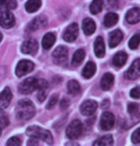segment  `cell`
<instances>
[{"label": "cell", "instance_id": "6da1fadb", "mask_svg": "<svg viewBox=\"0 0 140 146\" xmlns=\"http://www.w3.org/2000/svg\"><path fill=\"white\" fill-rule=\"evenodd\" d=\"M36 114V107L30 100H21L18 102L15 108V116L21 121H28Z\"/></svg>", "mask_w": 140, "mask_h": 146}, {"label": "cell", "instance_id": "7a4b0ae2", "mask_svg": "<svg viewBox=\"0 0 140 146\" xmlns=\"http://www.w3.org/2000/svg\"><path fill=\"white\" fill-rule=\"evenodd\" d=\"M26 133H27V135L29 137H31V138H36L37 139H40L48 144H52V141H54L51 132L48 130L43 129V128L39 126L33 125V126L28 127Z\"/></svg>", "mask_w": 140, "mask_h": 146}, {"label": "cell", "instance_id": "3957f363", "mask_svg": "<svg viewBox=\"0 0 140 146\" xmlns=\"http://www.w3.org/2000/svg\"><path fill=\"white\" fill-rule=\"evenodd\" d=\"M13 14L11 13L8 8L3 3V0H0V26L4 29H11L14 26Z\"/></svg>", "mask_w": 140, "mask_h": 146}, {"label": "cell", "instance_id": "277c9868", "mask_svg": "<svg viewBox=\"0 0 140 146\" xmlns=\"http://www.w3.org/2000/svg\"><path fill=\"white\" fill-rule=\"evenodd\" d=\"M83 131V124L79 119H74L66 129V136L70 139H78Z\"/></svg>", "mask_w": 140, "mask_h": 146}, {"label": "cell", "instance_id": "5b68a950", "mask_svg": "<svg viewBox=\"0 0 140 146\" xmlns=\"http://www.w3.org/2000/svg\"><path fill=\"white\" fill-rule=\"evenodd\" d=\"M34 64L29 60H21L17 64L15 68V74L17 77H22V76L27 75L33 70Z\"/></svg>", "mask_w": 140, "mask_h": 146}, {"label": "cell", "instance_id": "8992f818", "mask_svg": "<svg viewBox=\"0 0 140 146\" xmlns=\"http://www.w3.org/2000/svg\"><path fill=\"white\" fill-rule=\"evenodd\" d=\"M36 79L33 77L25 79L19 84V92L21 94H30L34 89H36Z\"/></svg>", "mask_w": 140, "mask_h": 146}, {"label": "cell", "instance_id": "52a82bcc", "mask_svg": "<svg viewBox=\"0 0 140 146\" xmlns=\"http://www.w3.org/2000/svg\"><path fill=\"white\" fill-rule=\"evenodd\" d=\"M68 57V48L64 46H59L54 49L52 52V59L54 62L57 65H61V64L65 63Z\"/></svg>", "mask_w": 140, "mask_h": 146}, {"label": "cell", "instance_id": "ba28073f", "mask_svg": "<svg viewBox=\"0 0 140 146\" xmlns=\"http://www.w3.org/2000/svg\"><path fill=\"white\" fill-rule=\"evenodd\" d=\"M115 116L113 113L111 112H104L102 114L101 119H100V128L102 130H110L112 129L115 125Z\"/></svg>", "mask_w": 140, "mask_h": 146}, {"label": "cell", "instance_id": "9c48e42d", "mask_svg": "<svg viewBox=\"0 0 140 146\" xmlns=\"http://www.w3.org/2000/svg\"><path fill=\"white\" fill-rule=\"evenodd\" d=\"M78 36V25L76 23H72L67 27V29L64 31L63 34V39L66 41V42L72 43L75 41V39Z\"/></svg>", "mask_w": 140, "mask_h": 146}, {"label": "cell", "instance_id": "30bf717a", "mask_svg": "<svg viewBox=\"0 0 140 146\" xmlns=\"http://www.w3.org/2000/svg\"><path fill=\"white\" fill-rule=\"evenodd\" d=\"M125 77L129 80H135L140 77V59L133 61L129 69L125 73Z\"/></svg>", "mask_w": 140, "mask_h": 146}, {"label": "cell", "instance_id": "8fae6325", "mask_svg": "<svg viewBox=\"0 0 140 146\" xmlns=\"http://www.w3.org/2000/svg\"><path fill=\"white\" fill-rule=\"evenodd\" d=\"M97 109V103L92 100H87L81 104L80 112L84 116H92Z\"/></svg>", "mask_w": 140, "mask_h": 146}, {"label": "cell", "instance_id": "7c38bea8", "mask_svg": "<svg viewBox=\"0 0 140 146\" xmlns=\"http://www.w3.org/2000/svg\"><path fill=\"white\" fill-rule=\"evenodd\" d=\"M37 50H38V43L33 39L25 41L21 46V51L24 54L33 55L36 53Z\"/></svg>", "mask_w": 140, "mask_h": 146}, {"label": "cell", "instance_id": "4fadbf2b", "mask_svg": "<svg viewBox=\"0 0 140 146\" xmlns=\"http://www.w3.org/2000/svg\"><path fill=\"white\" fill-rule=\"evenodd\" d=\"M13 99V94L9 87H5L0 93V110H5L10 106Z\"/></svg>", "mask_w": 140, "mask_h": 146}, {"label": "cell", "instance_id": "5bb4252c", "mask_svg": "<svg viewBox=\"0 0 140 146\" xmlns=\"http://www.w3.org/2000/svg\"><path fill=\"white\" fill-rule=\"evenodd\" d=\"M126 21L129 24H136L140 22V9L133 8L128 11L126 14Z\"/></svg>", "mask_w": 140, "mask_h": 146}, {"label": "cell", "instance_id": "9a60e30c", "mask_svg": "<svg viewBox=\"0 0 140 146\" xmlns=\"http://www.w3.org/2000/svg\"><path fill=\"white\" fill-rule=\"evenodd\" d=\"M122 39H123V33H122V31H119V30L113 31L109 36V46H110V48H115L116 46L119 45V43L121 42Z\"/></svg>", "mask_w": 140, "mask_h": 146}, {"label": "cell", "instance_id": "2e32d148", "mask_svg": "<svg viewBox=\"0 0 140 146\" xmlns=\"http://www.w3.org/2000/svg\"><path fill=\"white\" fill-rule=\"evenodd\" d=\"M113 82H115V77L112 73H105L100 81V86L103 90H109L113 86Z\"/></svg>", "mask_w": 140, "mask_h": 146}, {"label": "cell", "instance_id": "e0dca14e", "mask_svg": "<svg viewBox=\"0 0 140 146\" xmlns=\"http://www.w3.org/2000/svg\"><path fill=\"white\" fill-rule=\"evenodd\" d=\"M82 29L83 31L86 35H92V34L95 31L96 26L94 21L92 18H85L83 20L82 23Z\"/></svg>", "mask_w": 140, "mask_h": 146}, {"label": "cell", "instance_id": "ac0fdd59", "mask_svg": "<svg viewBox=\"0 0 140 146\" xmlns=\"http://www.w3.org/2000/svg\"><path fill=\"white\" fill-rule=\"evenodd\" d=\"M127 59H128V55L126 52L119 51L113 56V66H116V68H122V66L126 64Z\"/></svg>", "mask_w": 140, "mask_h": 146}, {"label": "cell", "instance_id": "d6986e66", "mask_svg": "<svg viewBox=\"0 0 140 146\" xmlns=\"http://www.w3.org/2000/svg\"><path fill=\"white\" fill-rule=\"evenodd\" d=\"M94 53L96 55V57L102 58L105 55V44L104 40L101 36H98L96 38L95 42H94Z\"/></svg>", "mask_w": 140, "mask_h": 146}, {"label": "cell", "instance_id": "ffe728a7", "mask_svg": "<svg viewBox=\"0 0 140 146\" xmlns=\"http://www.w3.org/2000/svg\"><path fill=\"white\" fill-rule=\"evenodd\" d=\"M47 22L48 21H47L46 17H44L43 15L38 16L30 23V25H29V30L36 31V30H38V29H42L43 27H45Z\"/></svg>", "mask_w": 140, "mask_h": 146}, {"label": "cell", "instance_id": "44dd1931", "mask_svg": "<svg viewBox=\"0 0 140 146\" xmlns=\"http://www.w3.org/2000/svg\"><path fill=\"white\" fill-rule=\"evenodd\" d=\"M96 71V66L93 62H88L82 70V76L85 79L92 78Z\"/></svg>", "mask_w": 140, "mask_h": 146}, {"label": "cell", "instance_id": "7402d4cb", "mask_svg": "<svg viewBox=\"0 0 140 146\" xmlns=\"http://www.w3.org/2000/svg\"><path fill=\"white\" fill-rule=\"evenodd\" d=\"M55 43V35L52 33H46L42 39V46L44 49H50Z\"/></svg>", "mask_w": 140, "mask_h": 146}, {"label": "cell", "instance_id": "603a6c76", "mask_svg": "<svg viewBox=\"0 0 140 146\" xmlns=\"http://www.w3.org/2000/svg\"><path fill=\"white\" fill-rule=\"evenodd\" d=\"M118 21V15L115 13H108L105 15L104 25L106 28H111L115 26Z\"/></svg>", "mask_w": 140, "mask_h": 146}, {"label": "cell", "instance_id": "cb8c5ba5", "mask_svg": "<svg viewBox=\"0 0 140 146\" xmlns=\"http://www.w3.org/2000/svg\"><path fill=\"white\" fill-rule=\"evenodd\" d=\"M85 58V51L84 49L80 48V49H77L76 51L74 52V56H72V64L74 66H79L82 61L84 60Z\"/></svg>", "mask_w": 140, "mask_h": 146}, {"label": "cell", "instance_id": "d4e9b609", "mask_svg": "<svg viewBox=\"0 0 140 146\" xmlns=\"http://www.w3.org/2000/svg\"><path fill=\"white\" fill-rule=\"evenodd\" d=\"M41 6V0H28V2L26 3L25 9L28 13H36Z\"/></svg>", "mask_w": 140, "mask_h": 146}, {"label": "cell", "instance_id": "484cf974", "mask_svg": "<svg viewBox=\"0 0 140 146\" xmlns=\"http://www.w3.org/2000/svg\"><path fill=\"white\" fill-rule=\"evenodd\" d=\"M104 6L103 0H92V2L90 5V11L92 14H97L102 11Z\"/></svg>", "mask_w": 140, "mask_h": 146}, {"label": "cell", "instance_id": "4316f807", "mask_svg": "<svg viewBox=\"0 0 140 146\" xmlns=\"http://www.w3.org/2000/svg\"><path fill=\"white\" fill-rule=\"evenodd\" d=\"M113 144V136L111 135H106L102 138L98 139L97 141L93 142V145H99V146H111Z\"/></svg>", "mask_w": 140, "mask_h": 146}, {"label": "cell", "instance_id": "83f0119b", "mask_svg": "<svg viewBox=\"0 0 140 146\" xmlns=\"http://www.w3.org/2000/svg\"><path fill=\"white\" fill-rule=\"evenodd\" d=\"M68 91L70 94H72V95H77L78 93L80 92V84L79 83H78L77 81H75V80H71L68 83Z\"/></svg>", "mask_w": 140, "mask_h": 146}, {"label": "cell", "instance_id": "f1b7e54d", "mask_svg": "<svg viewBox=\"0 0 140 146\" xmlns=\"http://www.w3.org/2000/svg\"><path fill=\"white\" fill-rule=\"evenodd\" d=\"M140 45V31H137L129 41V48L131 49H136Z\"/></svg>", "mask_w": 140, "mask_h": 146}, {"label": "cell", "instance_id": "f546056e", "mask_svg": "<svg viewBox=\"0 0 140 146\" xmlns=\"http://www.w3.org/2000/svg\"><path fill=\"white\" fill-rule=\"evenodd\" d=\"M9 123H10V119H9L8 116L5 113H0V128L3 129V128L7 127Z\"/></svg>", "mask_w": 140, "mask_h": 146}, {"label": "cell", "instance_id": "4dcf8cb0", "mask_svg": "<svg viewBox=\"0 0 140 146\" xmlns=\"http://www.w3.org/2000/svg\"><path fill=\"white\" fill-rule=\"evenodd\" d=\"M132 141L133 143H140V127L137 128L135 132L132 134Z\"/></svg>", "mask_w": 140, "mask_h": 146}, {"label": "cell", "instance_id": "1f68e13d", "mask_svg": "<svg viewBox=\"0 0 140 146\" xmlns=\"http://www.w3.org/2000/svg\"><path fill=\"white\" fill-rule=\"evenodd\" d=\"M3 3L6 6V8H8L9 10H13V9L17 7L15 0H3Z\"/></svg>", "mask_w": 140, "mask_h": 146}, {"label": "cell", "instance_id": "d6a6232c", "mask_svg": "<svg viewBox=\"0 0 140 146\" xmlns=\"http://www.w3.org/2000/svg\"><path fill=\"white\" fill-rule=\"evenodd\" d=\"M58 101V96L57 95H52L51 99H50V101L48 102V104H47V108L48 109H52V107H54L55 104H56Z\"/></svg>", "mask_w": 140, "mask_h": 146}, {"label": "cell", "instance_id": "836d02e7", "mask_svg": "<svg viewBox=\"0 0 140 146\" xmlns=\"http://www.w3.org/2000/svg\"><path fill=\"white\" fill-rule=\"evenodd\" d=\"M7 145H11V146H19L21 145V141L17 138V137H13L11 138L9 141H7Z\"/></svg>", "mask_w": 140, "mask_h": 146}, {"label": "cell", "instance_id": "e575fe53", "mask_svg": "<svg viewBox=\"0 0 140 146\" xmlns=\"http://www.w3.org/2000/svg\"><path fill=\"white\" fill-rule=\"evenodd\" d=\"M130 95L133 99H140V86H136L133 88L131 90Z\"/></svg>", "mask_w": 140, "mask_h": 146}, {"label": "cell", "instance_id": "d590c367", "mask_svg": "<svg viewBox=\"0 0 140 146\" xmlns=\"http://www.w3.org/2000/svg\"><path fill=\"white\" fill-rule=\"evenodd\" d=\"M46 97H47V89H38V95H37V98H38V101L40 103L44 102Z\"/></svg>", "mask_w": 140, "mask_h": 146}, {"label": "cell", "instance_id": "8d00e7d4", "mask_svg": "<svg viewBox=\"0 0 140 146\" xmlns=\"http://www.w3.org/2000/svg\"><path fill=\"white\" fill-rule=\"evenodd\" d=\"M137 104H130L129 106H128V111H129L130 114H135L136 111H137Z\"/></svg>", "mask_w": 140, "mask_h": 146}, {"label": "cell", "instance_id": "74e56055", "mask_svg": "<svg viewBox=\"0 0 140 146\" xmlns=\"http://www.w3.org/2000/svg\"><path fill=\"white\" fill-rule=\"evenodd\" d=\"M108 7L112 9H116L118 7L117 0H108Z\"/></svg>", "mask_w": 140, "mask_h": 146}, {"label": "cell", "instance_id": "f35d334b", "mask_svg": "<svg viewBox=\"0 0 140 146\" xmlns=\"http://www.w3.org/2000/svg\"><path fill=\"white\" fill-rule=\"evenodd\" d=\"M69 101L67 100V99H63L62 101H61V104H60V107H61V109H66L67 107L69 106Z\"/></svg>", "mask_w": 140, "mask_h": 146}, {"label": "cell", "instance_id": "ab89813d", "mask_svg": "<svg viewBox=\"0 0 140 146\" xmlns=\"http://www.w3.org/2000/svg\"><path fill=\"white\" fill-rule=\"evenodd\" d=\"M28 145H37L38 144V141H37V139L36 138H33L31 139H30V141H28Z\"/></svg>", "mask_w": 140, "mask_h": 146}, {"label": "cell", "instance_id": "60d3db41", "mask_svg": "<svg viewBox=\"0 0 140 146\" xmlns=\"http://www.w3.org/2000/svg\"><path fill=\"white\" fill-rule=\"evenodd\" d=\"M2 38H3V35H2V33H0V42H1Z\"/></svg>", "mask_w": 140, "mask_h": 146}, {"label": "cell", "instance_id": "b9f144b4", "mask_svg": "<svg viewBox=\"0 0 140 146\" xmlns=\"http://www.w3.org/2000/svg\"><path fill=\"white\" fill-rule=\"evenodd\" d=\"M0 136H1V128H0Z\"/></svg>", "mask_w": 140, "mask_h": 146}]
</instances>
